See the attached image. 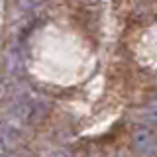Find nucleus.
I'll return each mask as SVG.
<instances>
[{"label": "nucleus", "instance_id": "nucleus-1", "mask_svg": "<svg viewBox=\"0 0 157 157\" xmlns=\"http://www.w3.org/2000/svg\"><path fill=\"white\" fill-rule=\"evenodd\" d=\"M132 144H134L137 153H144V155L157 153V134L149 128H137L134 136H132Z\"/></svg>", "mask_w": 157, "mask_h": 157}, {"label": "nucleus", "instance_id": "nucleus-2", "mask_svg": "<svg viewBox=\"0 0 157 157\" xmlns=\"http://www.w3.org/2000/svg\"><path fill=\"white\" fill-rule=\"evenodd\" d=\"M141 118H144L145 122H151V124H157V98H153V100L149 102L147 106L141 108Z\"/></svg>", "mask_w": 157, "mask_h": 157}]
</instances>
